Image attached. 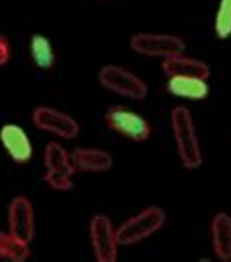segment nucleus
I'll use <instances>...</instances> for the list:
<instances>
[{
	"instance_id": "nucleus-11",
	"label": "nucleus",
	"mask_w": 231,
	"mask_h": 262,
	"mask_svg": "<svg viewBox=\"0 0 231 262\" xmlns=\"http://www.w3.org/2000/svg\"><path fill=\"white\" fill-rule=\"evenodd\" d=\"M161 68L167 76H193V78H202V80L210 78V66L204 60L185 56L183 53L163 58Z\"/></svg>"
},
{
	"instance_id": "nucleus-9",
	"label": "nucleus",
	"mask_w": 231,
	"mask_h": 262,
	"mask_svg": "<svg viewBox=\"0 0 231 262\" xmlns=\"http://www.w3.org/2000/svg\"><path fill=\"white\" fill-rule=\"evenodd\" d=\"M0 142L16 163H28L33 158V146H31L28 132L18 124H12V122L4 124L0 128Z\"/></svg>"
},
{
	"instance_id": "nucleus-8",
	"label": "nucleus",
	"mask_w": 231,
	"mask_h": 262,
	"mask_svg": "<svg viewBox=\"0 0 231 262\" xmlns=\"http://www.w3.org/2000/svg\"><path fill=\"white\" fill-rule=\"evenodd\" d=\"M8 231L19 239L31 243L35 235V212L28 196L12 198L8 204Z\"/></svg>"
},
{
	"instance_id": "nucleus-10",
	"label": "nucleus",
	"mask_w": 231,
	"mask_h": 262,
	"mask_svg": "<svg viewBox=\"0 0 231 262\" xmlns=\"http://www.w3.org/2000/svg\"><path fill=\"white\" fill-rule=\"evenodd\" d=\"M70 161L74 171L83 173H103L113 167V156L99 148H76L70 151Z\"/></svg>"
},
{
	"instance_id": "nucleus-4",
	"label": "nucleus",
	"mask_w": 231,
	"mask_h": 262,
	"mask_svg": "<svg viewBox=\"0 0 231 262\" xmlns=\"http://www.w3.org/2000/svg\"><path fill=\"white\" fill-rule=\"evenodd\" d=\"M99 84L109 90L113 94L124 95L130 99H144L148 95V84L136 76L134 72H130L127 68L117 64H107L99 70Z\"/></svg>"
},
{
	"instance_id": "nucleus-16",
	"label": "nucleus",
	"mask_w": 231,
	"mask_h": 262,
	"mask_svg": "<svg viewBox=\"0 0 231 262\" xmlns=\"http://www.w3.org/2000/svg\"><path fill=\"white\" fill-rule=\"evenodd\" d=\"M47 169H60V171H74L70 161V151H66L58 142H49L43 156Z\"/></svg>"
},
{
	"instance_id": "nucleus-17",
	"label": "nucleus",
	"mask_w": 231,
	"mask_h": 262,
	"mask_svg": "<svg viewBox=\"0 0 231 262\" xmlns=\"http://www.w3.org/2000/svg\"><path fill=\"white\" fill-rule=\"evenodd\" d=\"M214 31L218 39H227L231 35V0H220L214 19Z\"/></svg>"
},
{
	"instance_id": "nucleus-12",
	"label": "nucleus",
	"mask_w": 231,
	"mask_h": 262,
	"mask_svg": "<svg viewBox=\"0 0 231 262\" xmlns=\"http://www.w3.org/2000/svg\"><path fill=\"white\" fill-rule=\"evenodd\" d=\"M167 92L185 97V99H206L210 94V85L202 78H193V76H169L167 80Z\"/></svg>"
},
{
	"instance_id": "nucleus-1",
	"label": "nucleus",
	"mask_w": 231,
	"mask_h": 262,
	"mask_svg": "<svg viewBox=\"0 0 231 262\" xmlns=\"http://www.w3.org/2000/svg\"><path fill=\"white\" fill-rule=\"evenodd\" d=\"M171 128L177 142V151L183 167L196 169L202 165V148L198 142V134L194 128L191 111L185 105H179L171 111Z\"/></svg>"
},
{
	"instance_id": "nucleus-2",
	"label": "nucleus",
	"mask_w": 231,
	"mask_h": 262,
	"mask_svg": "<svg viewBox=\"0 0 231 262\" xmlns=\"http://www.w3.org/2000/svg\"><path fill=\"white\" fill-rule=\"evenodd\" d=\"M165 224V212L159 206H150L140 214L129 217L115 229L119 245H134L148 239Z\"/></svg>"
},
{
	"instance_id": "nucleus-14",
	"label": "nucleus",
	"mask_w": 231,
	"mask_h": 262,
	"mask_svg": "<svg viewBox=\"0 0 231 262\" xmlns=\"http://www.w3.org/2000/svg\"><path fill=\"white\" fill-rule=\"evenodd\" d=\"M29 55L33 58V62L43 68V70H49L55 66V49H53V43L41 35V33H35L29 39Z\"/></svg>"
},
{
	"instance_id": "nucleus-13",
	"label": "nucleus",
	"mask_w": 231,
	"mask_h": 262,
	"mask_svg": "<svg viewBox=\"0 0 231 262\" xmlns=\"http://www.w3.org/2000/svg\"><path fill=\"white\" fill-rule=\"evenodd\" d=\"M212 247L220 260H231V215L218 212L212 220Z\"/></svg>"
},
{
	"instance_id": "nucleus-6",
	"label": "nucleus",
	"mask_w": 231,
	"mask_h": 262,
	"mask_svg": "<svg viewBox=\"0 0 231 262\" xmlns=\"http://www.w3.org/2000/svg\"><path fill=\"white\" fill-rule=\"evenodd\" d=\"M90 241L97 262H115L117 260V231L113 227L109 215L97 214L90 222Z\"/></svg>"
},
{
	"instance_id": "nucleus-18",
	"label": "nucleus",
	"mask_w": 231,
	"mask_h": 262,
	"mask_svg": "<svg viewBox=\"0 0 231 262\" xmlns=\"http://www.w3.org/2000/svg\"><path fill=\"white\" fill-rule=\"evenodd\" d=\"M72 175L74 171H60V169H47L45 183L55 190H70L72 188Z\"/></svg>"
},
{
	"instance_id": "nucleus-15",
	"label": "nucleus",
	"mask_w": 231,
	"mask_h": 262,
	"mask_svg": "<svg viewBox=\"0 0 231 262\" xmlns=\"http://www.w3.org/2000/svg\"><path fill=\"white\" fill-rule=\"evenodd\" d=\"M0 256L12 262H24L29 256V243L16 235L0 233Z\"/></svg>"
},
{
	"instance_id": "nucleus-19",
	"label": "nucleus",
	"mask_w": 231,
	"mask_h": 262,
	"mask_svg": "<svg viewBox=\"0 0 231 262\" xmlns=\"http://www.w3.org/2000/svg\"><path fill=\"white\" fill-rule=\"evenodd\" d=\"M10 56H12V51H10V43L4 35H0V66H6L10 62Z\"/></svg>"
},
{
	"instance_id": "nucleus-7",
	"label": "nucleus",
	"mask_w": 231,
	"mask_h": 262,
	"mask_svg": "<svg viewBox=\"0 0 231 262\" xmlns=\"http://www.w3.org/2000/svg\"><path fill=\"white\" fill-rule=\"evenodd\" d=\"M31 121L39 130L51 132V134H55L58 138H66V140L76 138L80 132V124L74 117L58 111V109H53V107H45V105H39L33 109Z\"/></svg>"
},
{
	"instance_id": "nucleus-3",
	"label": "nucleus",
	"mask_w": 231,
	"mask_h": 262,
	"mask_svg": "<svg viewBox=\"0 0 231 262\" xmlns=\"http://www.w3.org/2000/svg\"><path fill=\"white\" fill-rule=\"evenodd\" d=\"M103 119H105V124L111 130H115L117 134H120V136H124V138H129L132 142L148 140L150 134H152L150 122L142 115L134 113L132 109L124 107V105L109 107L103 115Z\"/></svg>"
},
{
	"instance_id": "nucleus-5",
	"label": "nucleus",
	"mask_w": 231,
	"mask_h": 262,
	"mask_svg": "<svg viewBox=\"0 0 231 262\" xmlns=\"http://www.w3.org/2000/svg\"><path fill=\"white\" fill-rule=\"evenodd\" d=\"M130 49L142 56L179 55L185 51V41L173 33H136L130 37Z\"/></svg>"
}]
</instances>
